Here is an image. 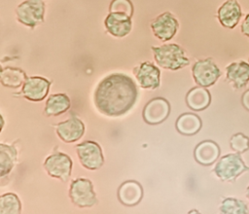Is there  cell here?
Returning <instances> with one entry per match:
<instances>
[{"label": "cell", "mask_w": 249, "mask_h": 214, "mask_svg": "<svg viewBox=\"0 0 249 214\" xmlns=\"http://www.w3.org/2000/svg\"><path fill=\"white\" fill-rule=\"evenodd\" d=\"M138 95L134 81L122 73L105 77L94 92V104L106 116L118 117L129 111Z\"/></svg>", "instance_id": "cell-1"}, {"label": "cell", "mask_w": 249, "mask_h": 214, "mask_svg": "<svg viewBox=\"0 0 249 214\" xmlns=\"http://www.w3.org/2000/svg\"><path fill=\"white\" fill-rule=\"evenodd\" d=\"M156 62L162 68L179 70L190 63L184 50L177 44H166L160 47H152Z\"/></svg>", "instance_id": "cell-2"}, {"label": "cell", "mask_w": 249, "mask_h": 214, "mask_svg": "<svg viewBox=\"0 0 249 214\" xmlns=\"http://www.w3.org/2000/svg\"><path fill=\"white\" fill-rule=\"evenodd\" d=\"M18 20L28 27H35L44 21L45 3L43 0H25L16 9Z\"/></svg>", "instance_id": "cell-3"}, {"label": "cell", "mask_w": 249, "mask_h": 214, "mask_svg": "<svg viewBox=\"0 0 249 214\" xmlns=\"http://www.w3.org/2000/svg\"><path fill=\"white\" fill-rule=\"evenodd\" d=\"M69 196L79 207H90L97 202L92 183L86 178H78L71 183Z\"/></svg>", "instance_id": "cell-4"}, {"label": "cell", "mask_w": 249, "mask_h": 214, "mask_svg": "<svg viewBox=\"0 0 249 214\" xmlns=\"http://www.w3.org/2000/svg\"><path fill=\"white\" fill-rule=\"evenodd\" d=\"M247 169L238 154H230L219 160L214 172L222 181H232Z\"/></svg>", "instance_id": "cell-5"}, {"label": "cell", "mask_w": 249, "mask_h": 214, "mask_svg": "<svg viewBox=\"0 0 249 214\" xmlns=\"http://www.w3.org/2000/svg\"><path fill=\"white\" fill-rule=\"evenodd\" d=\"M76 152L84 167L89 170H95L103 165L102 150L96 142L85 141L76 146Z\"/></svg>", "instance_id": "cell-6"}, {"label": "cell", "mask_w": 249, "mask_h": 214, "mask_svg": "<svg viewBox=\"0 0 249 214\" xmlns=\"http://www.w3.org/2000/svg\"><path fill=\"white\" fill-rule=\"evenodd\" d=\"M192 72L196 83L203 88L212 86L221 76L220 69L211 58L197 60L194 64Z\"/></svg>", "instance_id": "cell-7"}, {"label": "cell", "mask_w": 249, "mask_h": 214, "mask_svg": "<svg viewBox=\"0 0 249 214\" xmlns=\"http://www.w3.org/2000/svg\"><path fill=\"white\" fill-rule=\"evenodd\" d=\"M44 167L50 176L67 181L71 175L72 160L65 154L55 153L46 159Z\"/></svg>", "instance_id": "cell-8"}, {"label": "cell", "mask_w": 249, "mask_h": 214, "mask_svg": "<svg viewBox=\"0 0 249 214\" xmlns=\"http://www.w3.org/2000/svg\"><path fill=\"white\" fill-rule=\"evenodd\" d=\"M179 23L169 12L158 16L151 23L154 35L161 41H169L176 34Z\"/></svg>", "instance_id": "cell-9"}, {"label": "cell", "mask_w": 249, "mask_h": 214, "mask_svg": "<svg viewBox=\"0 0 249 214\" xmlns=\"http://www.w3.org/2000/svg\"><path fill=\"white\" fill-rule=\"evenodd\" d=\"M107 31L118 38L126 36L132 27L131 17L123 13H109L104 20Z\"/></svg>", "instance_id": "cell-10"}, {"label": "cell", "mask_w": 249, "mask_h": 214, "mask_svg": "<svg viewBox=\"0 0 249 214\" xmlns=\"http://www.w3.org/2000/svg\"><path fill=\"white\" fill-rule=\"evenodd\" d=\"M51 82L42 77L27 78L22 86L23 96L30 101H42L48 94Z\"/></svg>", "instance_id": "cell-11"}, {"label": "cell", "mask_w": 249, "mask_h": 214, "mask_svg": "<svg viewBox=\"0 0 249 214\" xmlns=\"http://www.w3.org/2000/svg\"><path fill=\"white\" fill-rule=\"evenodd\" d=\"M134 74L141 88L155 89L160 87V69L152 62H143L134 69Z\"/></svg>", "instance_id": "cell-12"}, {"label": "cell", "mask_w": 249, "mask_h": 214, "mask_svg": "<svg viewBox=\"0 0 249 214\" xmlns=\"http://www.w3.org/2000/svg\"><path fill=\"white\" fill-rule=\"evenodd\" d=\"M84 132L85 125L76 117H72L56 125V133L58 137L66 143H72L79 140Z\"/></svg>", "instance_id": "cell-13"}, {"label": "cell", "mask_w": 249, "mask_h": 214, "mask_svg": "<svg viewBox=\"0 0 249 214\" xmlns=\"http://www.w3.org/2000/svg\"><path fill=\"white\" fill-rule=\"evenodd\" d=\"M169 104L163 98L152 99L143 110V119L151 125L160 124L164 121L169 114Z\"/></svg>", "instance_id": "cell-14"}, {"label": "cell", "mask_w": 249, "mask_h": 214, "mask_svg": "<svg viewBox=\"0 0 249 214\" xmlns=\"http://www.w3.org/2000/svg\"><path fill=\"white\" fill-rule=\"evenodd\" d=\"M242 12L236 0H227L218 10V19L227 28H233L237 25Z\"/></svg>", "instance_id": "cell-15"}, {"label": "cell", "mask_w": 249, "mask_h": 214, "mask_svg": "<svg viewBox=\"0 0 249 214\" xmlns=\"http://www.w3.org/2000/svg\"><path fill=\"white\" fill-rule=\"evenodd\" d=\"M227 78L234 88H243L249 81V64L245 61L231 63L227 67Z\"/></svg>", "instance_id": "cell-16"}, {"label": "cell", "mask_w": 249, "mask_h": 214, "mask_svg": "<svg viewBox=\"0 0 249 214\" xmlns=\"http://www.w3.org/2000/svg\"><path fill=\"white\" fill-rule=\"evenodd\" d=\"M220 149L213 141H203L195 150L196 160L202 165L212 164L219 157Z\"/></svg>", "instance_id": "cell-17"}, {"label": "cell", "mask_w": 249, "mask_h": 214, "mask_svg": "<svg viewBox=\"0 0 249 214\" xmlns=\"http://www.w3.org/2000/svg\"><path fill=\"white\" fill-rule=\"evenodd\" d=\"M119 199L125 205L137 204L142 197V188L135 181H127L119 189Z\"/></svg>", "instance_id": "cell-18"}, {"label": "cell", "mask_w": 249, "mask_h": 214, "mask_svg": "<svg viewBox=\"0 0 249 214\" xmlns=\"http://www.w3.org/2000/svg\"><path fill=\"white\" fill-rule=\"evenodd\" d=\"M210 100V93L203 87L192 89L188 92L186 97L188 106L195 111H200L205 109L209 105Z\"/></svg>", "instance_id": "cell-19"}, {"label": "cell", "mask_w": 249, "mask_h": 214, "mask_svg": "<svg viewBox=\"0 0 249 214\" xmlns=\"http://www.w3.org/2000/svg\"><path fill=\"white\" fill-rule=\"evenodd\" d=\"M71 106L69 97L64 93L51 95L46 103L45 113L47 116H58L66 112Z\"/></svg>", "instance_id": "cell-20"}, {"label": "cell", "mask_w": 249, "mask_h": 214, "mask_svg": "<svg viewBox=\"0 0 249 214\" xmlns=\"http://www.w3.org/2000/svg\"><path fill=\"white\" fill-rule=\"evenodd\" d=\"M26 79L25 72L19 68L5 67L0 73L1 84L7 88H18Z\"/></svg>", "instance_id": "cell-21"}, {"label": "cell", "mask_w": 249, "mask_h": 214, "mask_svg": "<svg viewBox=\"0 0 249 214\" xmlns=\"http://www.w3.org/2000/svg\"><path fill=\"white\" fill-rule=\"evenodd\" d=\"M201 127L200 119L195 114H183L176 122L177 130L185 135L196 134Z\"/></svg>", "instance_id": "cell-22"}, {"label": "cell", "mask_w": 249, "mask_h": 214, "mask_svg": "<svg viewBox=\"0 0 249 214\" xmlns=\"http://www.w3.org/2000/svg\"><path fill=\"white\" fill-rule=\"evenodd\" d=\"M17 160V151L13 146L0 144V175H7L15 165Z\"/></svg>", "instance_id": "cell-23"}, {"label": "cell", "mask_w": 249, "mask_h": 214, "mask_svg": "<svg viewBox=\"0 0 249 214\" xmlns=\"http://www.w3.org/2000/svg\"><path fill=\"white\" fill-rule=\"evenodd\" d=\"M21 211V204L17 195L8 193L0 197L1 214H18Z\"/></svg>", "instance_id": "cell-24"}, {"label": "cell", "mask_w": 249, "mask_h": 214, "mask_svg": "<svg viewBox=\"0 0 249 214\" xmlns=\"http://www.w3.org/2000/svg\"><path fill=\"white\" fill-rule=\"evenodd\" d=\"M220 210L226 214H244L247 213V206L242 200L229 197L223 200Z\"/></svg>", "instance_id": "cell-25"}, {"label": "cell", "mask_w": 249, "mask_h": 214, "mask_svg": "<svg viewBox=\"0 0 249 214\" xmlns=\"http://www.w3.org/2000/svg\"><path fill=\"white\" fill-rule=\"evenodd\" d=\"M110 13H123L129 17L133 15V6L130 0H113L109 7Z\"/></svg>", "instance_id": "cell-26"}, {"label": "cell", "mask_w": 249, "mask_h": 214, "mask_svg": "<svg viewBox=\"0 0 249 214\" xmlns=\"http://www.w3.org/2000/svg\"><path fill=\"white\" fill-rule=\"evenodd\" d=\"M230 144L233 151L237 153H243L249 149V138L242 133H237L231 136Z\"/></svg>", "instance_id": "cell-27"}, {"label": "cell", "mask_w": 249, "mask_h": 214, "mask_svg": "<svg viewBox=\"0 0 249 214\" xmlns=\"http://www.w3.org/2000/svg\"><path fill=\"white\" fill-rule=\"evenodd\" d=\"M241 32L249 37V14L245 17L242 24H241Z\"/></svg>", "instance_id": "cell-28"}, {"label": "cell", "mask_w": 249, "mask_h": 214, "mask_svg": "<svg viewBox=\"0 0 249 214\" xmlns=\"http://www.w3.org/2000/svg\"><path fill=\"white\" fill-rule=\"evenodd\" d=\"M242 104L244 108L249 111V89L246 90L242 95Z\"/></svg>", "instance_id": "cell-29"}, {"label": "cell", "mask_w": 249, "mask_h": 214, "mask_svg": "<svg viewBox=\"0 0 249 214\" xmlns=\"http://www.w3.org/2000/svg\"><path fill=\"white\" fill-rule=\"evenodd\" d=\"M246 196H247V197L249 198V187L247 188V193H246Z\"/></svg>", "instance_id": "cell-30"}]
</instances>
